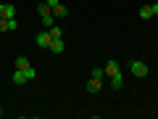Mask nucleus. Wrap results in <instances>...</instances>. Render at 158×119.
Segmentation results:
<instances>
[{"label": "nucleus", "mask_w": 158, "mask_h": 119, "mask_svg": "<svg viewBox=\"0 0 158 119\" xmlns=\"http://www.w3.org/2000/svg\"><path fill=\"white\" fill-rule=\"evenodd\" d=\"M16 69H29V58L27 56H16Z\"/></svg>", "instance_id": "obj_12"}, {"label": "nucleus", "mask_w": 158, "mask_h": 119, "mask_svg": "<svg viewBox=\"0 0 158 119\" xmlns=\"http://www.w3.org/2000/svg\"><path fill=\"white\" fill-rule=\"evenodd\" d=\"M87 90H90V93H100V90H103V79L90 77V82H87Z\"/></svg>", "instance_id": "obj_4"}, {"label": "nucleus", "mask_w": 158, "mask_h": 119, "mask_svg": "<svg viewBox=\"0 0 158 119\" xmlns=\"http://www.w3.org/2000/svg\"><path fill=\"white\" fill-rule=\"evenodd\" d=\"M90 77H98V79H103V77H106V72H103V69L98 66V69H92V74H90Z\"/></svg>", "instance_id": "obj_14"}, {"label": "nucleus", "mask_w": 158, "mask_h": 119, "mask_svg": "<svg viewBox=\"0 0 158 119\" xmlns=\"http://www.w3.org/2000/svg\"><path fill=\"white\" fill-rule=\"evenodd\" d=\"M48 32H50V37H53V40H61V37H63L61 27H56V24H53V27H48Z\"/></svg>", "instance_id": "obj_11"}, {"label": "nucleus", "mask_w": 158, "mask_h": 119, "mask_svg": "<svg viewBox=\"0 0 158 119\" xmlns=\"http://www.w3.org/2000/svg\"><path fill=\"white\" fill-rule=\"evenodd\" d=\"M103 72H106L108 77H111V74H116V72H121V66H118V61H113V58H111V61H108L106 66H103Z\"/></svg>", "instance_id": "obj_7"}, {"label": "nucleus", "mask_w": 158, "mask_h": 119, "mask_svg": "<svg viewBox=\"0 0 158 119\" xmlns=\"http://www.w3.org/2000/svg\"><path fill=\"white\" fill-rule=\"evenodd\" d=\"M24 74H27V79H34V77H37V72H34L32 66H29V69H24Z\"/></svg>", "instance_id": "obj_16"}, {"label": "nucleus", "mask_w": 158, "mask_h": 119, "mask_svg": "<svg viewBox=\"0 0 158 119\" xmlns=\"http://www.w3.org/2000/svg\"><path fill=\"white\" fill-rule=\"evenodd\" d=\"M6 27H8V29H16V27H19V21H16V16H13V19H6Z\"/></svg>", "instance_id": "obj_15"}, {"label": "nucleus", "mask_w": 158, "mask_h": 119, "mask_svg": "<svg viewBox=\"0 0 158 119\" xmlns=\"http://www.w3.org/2000/svg\"><path fill=\"white\" fill-rule=\"evenodd\" d=\"M150 11H153V16H158V3H153V6H150Z\"/></svg>", "instance_id": "obj_18"}, {"label": "nucleus", "mask_w": 158, "mask_h": 119, "mask_svg": "<svg viewBox=\"0 0 158 119\" xmlns=\"http://www.w3.org/2000/svg\"><path fill=\"white\" fill-rule=\"evenodd\" d=\"M50 53H63L66 51V45H63V37L61 40H50V48H48Z\"/></svg>", "instance_id": "obj_6"}, {"label": "nucleus", "mask_w": 158, "mask_h": 119, "mask_svg": "<svg viewBox=\"0 0 158 119\" xmlns=\"http://www.w3.org/2000/svg\"><path fill=\"white\" fill-rule=\"evenodd\" d=\"M129 69H132V74H135V77H148V64L145 61H129Z\"/></svg>", "instance_id": "obj_2"}, {"label": "nucleus", "mask_w": 158, "mask_h": 119, "mask_svg": "<svg viewBox=\"0 0 158 119\" xmlns=\"http://www.w3.org/2000/svg\"><path fill=\"white\" fill-rule=\"evenodd\" d=\"M45 3H48V6L53 8V6H58V3H61V0H45Z\"/></svg>", "instance_id": "obj_19"}, {"label": "nucleus", "mask_w": 158, "mask_h": 119, "mask_svg": "<svg viewBox=\"0 0 158 119\" xmlns=\"http://www.w3.org/2000/svg\"><path fill=\"white\" fill-rule=\"evenodd\" d=\"M0 16H3V19H13V16H16V8H13V6H0Z\"/></svg>", "instance_id": "obj_8"}, {"label": "nucleus", "mask_w": 158, "mask_h": 119, "mask_svg": "<svg viewBox=\"0 0 158 119\" xmlns=\"http://www.w3.org/2000/svg\"><path fill=\"white\" fill-rule=\"evenodd\" d=\"M6 29H8V27H6V19L0 16V32H6Z\"/></svg>", "instance_id": "obj_17"}, {"label": "nucleus", "mask_w": 158, "mask_h": 119, "mask_svg": "<svg viewBox=\"0 0 158 119\" xmlns=\"http://www.w3.org/2000/svg\"><path fill=\"white\" fill-rule=\"evenodd\" d=\"M53 16H56V19H63V16H69V8L58 3V6H53Z\"/></svg>", "instance_id": "obj_9"}, {"label": "nucleus", "mask_w": 158, "mask_h": 119, "mask_svg": "<svg viewBox=\"0 0 158 119\" xmlns=\"http://www.w3.org/2000/svg\"><path fill=\"white\" fill-rule=\"evenodd\" d=\"M111 87H113V90H121V87H124V77H121V72L111 74Z\"/></svg>", "instance_id": "obj_5"}, {"label": "nucleus", "mask_w": 158, "mask_h": 119, "mask_svg": "<svg viewBox=\"0 0 158 119\" xmlns=\"http://www.w3.org/2000/svg\"><path fill=\"white\" fill-rule=\"evenodd\" d=\"M50 32H48V29H42V32H37V45L40 48H50Z\"/></svg>", "instance_id": "obj_3"}, {"label": "nucleus", "mask_w": 158, "mask_h": 119, "mask_svg": "<svg viewBox=\"0 0 158 119\" xmlns=\"http://www.w3.org/2000/svg\"><path fill=\"white\" fill-rule=\"evenodd\" d=\"M0 117H3V108H0Z\"/></svg>", "instance_id": "obj_20"}, {"label": "nucleus", "mask_w": 158, "mask_h": 119, "mask_svg": "<svg viewBox=\"0 0 158 119\" xmlns=\"http://www.w3.org/2000/svg\"><path fill=\"white\" fill-rule=\"evenodd\" d=\"M13 82H16V85H24V82H29L27 74H24V69H16V72H13Z\"/></svg>", "instance_id": "obj_10"}, {"label": "nucleus", "mask_w": 158, "mask_h": 119, "mask_svg": "<svg viewBox=\"0 0 158 119\" xmlns=\"http://www.w3.org/2000/svg\"><path fill=\"white\" fill-rule=\"evenodd\" d=\"M37 13L42 16V24H45V27H53V24H56V16H53V8L48 6V3H40V6H37Z\"/></svg>", "instance_id": "obj_1"}, {"label": "nucleus", "mask_w": 158, "mask_h": 119, "mask_svg": "<svg viewBox=\"0 0 158 119\" xmlns=\"http://www.w3.org/2000/svg\"><path fill=\"white\" fill-rule=\"evenodd\" d=\"M156 3H158V0H156Z\"/></svg>", "instance_id": "obj_21"}, {"label": "nucleus", "mask_w": 158, "mask_h": 119, "mask_svg": "<svg viewBox=\"0 0 158 119\" xmlns=\"http://www.w3.org/2000/svg\"><path fill=\"white\" fill-rule=\"evenodd\" d=\"M140 19H153V11H150V6H142V8H140Z\"/></svg>", "instance_id": "obj_13"}]
</instances>
